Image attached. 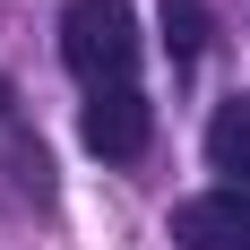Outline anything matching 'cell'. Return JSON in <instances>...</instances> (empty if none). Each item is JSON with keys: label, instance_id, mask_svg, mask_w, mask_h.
I'll return each mask as SVG.
<instances>
[{"label": "cell", "instance_id": "1", "mask_svg": "<svg viewBox=\"0 0 250 250\" xmlns=\"http://www.w3.org/2000/svg\"><path fill=\"white\" fill-rule=\"evenodd\" d=\"M61 61L95 95L129 86V69H138V18H129V0H69L61 9Z\"/></svg>", "mask_w": 250, "mask_h": 250}, {"label": "cell", "instance_id": "2", "mask_svg": "<svg viewBox=\"0 0 250 250\" xmlns=\"http://www.w3.org/2000/svg\"><path fill=\"white\" fill-rule=\"evenodd\" d=\"M173 242L190 250H250V190H199L173 207Z\"/></svg>", "mask_w": 250, "mask_h": 250}, {"label": "cell", "instance_id": "3", "mask_svg": "<svg viewBox=\"0 0 250 250\" xmlns=\"http://www.w3.org/2000/svg\"><path fill=\"white\" fill-rule=\"evenodd\" d=\"M86 147L95 155H112V164H121V155H138L147 147V129H155V112H147V95H138V86H104L95 104H86Z\"/></svg>", "mask_w": 250, "mask_h": 250}, {"label": "cell", "instance_id": "4", "mask_svg": "<svg viewBox=\"0 0 250 250\" xmlns=\"http://www.w3.org/2000/svg\"><path fill=\"white\" fill-rule=\"evenodd\" d=\"M207 164L225 173V190H250V95L216 104V121H207Z\"/></svg>", "mask_w": 250, "mask_h": 250}, {"label": "cell", "instance_id": "5", "mask_svg": "<svg viewBox=\"0 0 250 250\" xmlns=\"http://www.w3.org/2000/svg\"><path fill=\"white\" fill-rule=\"evenodd\" d=\"M164 52H173V61H199L207 52V0H164Z\"/></svg>", "mask_w": 250, "mask_h": 250}, {"label": "cell", "instance_id": "6", "mask_svg": "<svg viewBox=\"0 0 250 250\" xmlns=\"http://www.w3.org/2000/svg\"><path fill=\"white\" fill-rule=\"evenodd\" d=\"M0 112H9V86H0Z\"/></svg>", "mask_w": 250, "mask_h": 250}]
</instances>
